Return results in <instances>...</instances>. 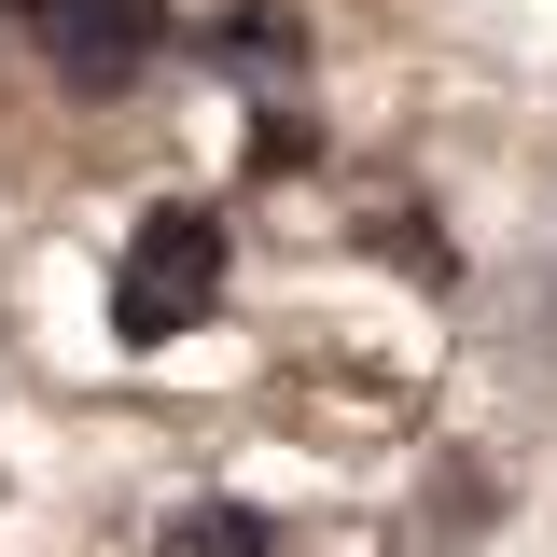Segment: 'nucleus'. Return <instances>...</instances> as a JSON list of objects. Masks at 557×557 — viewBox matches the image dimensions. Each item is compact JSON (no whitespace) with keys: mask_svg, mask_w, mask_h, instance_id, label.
Returning a JSON list of instances; mask_svg holds the SVG:
<instances>
[{"mask_svg":"<svg viewBox=\"0 0 557 557\" xmlns=\"http://www.w3.org/2000/svg\"><path fill=\"white\" fill-rule=\"evenodd\" d=\"M209 293H223V223H209L196 196L139 209L126 223V265H112V335L126 348H168L209 321Z\"/></svg>","mask_w":557,"mask_h":557,"instance_id":"obj_1","label":"nucleus"},{"mask_svg":"<svg viewBox=\"0 0 557 557\" xmlns=\"http://www.w3.org/2000/svg\"><path fill=\"white\" fill-rule=\"evenodd\" d=\"M168 557H278V516H251V502H182L168 516Z\"/></svg>","mask_w":557,"mask_h":557,"instance_id":"obj_3","label":"nucleus"},{"mask_svg":"<svg viewBox=\"0 0 557 557\" xmlns=\"http://www.w3.org/2000/svg\"><path fill=\"white\" fill-rule=\"evenodd\" d=\"M0 14L28 28V42H42V57H57L70 84H84V98H112V84H139V57H153V28H168L153 0H0Z\"/></svg>","mask_w":557,"mask_h":557,"instance_id":"obj_2","label":"nucleus"}]
</instances>
